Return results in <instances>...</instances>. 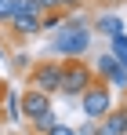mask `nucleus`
<instances>
[{
	"mask_svg": "<svg viewBox=\"0 0 127 135\" xmlns=\"http://www.w3.org/2000/svg\"><path fill=\"white\" fill-rule=\"evenodd\" d=\"M91 44H94V29L91 26H73V22H65L62 29H55L51 40H47V47H51L55 59H87Z\"/></svg>",
	"mask_w": 127,
	"mask_h": 135,
	"instance_id": "obj_1",
	"label": "nucleus"
},
{
	"mask_svg": "<svg viewBox=\"0 0 127 135\" xmlns=\"http://www.w3.org/2000/svg\"><path fill=\"white\" fill-rule=\"evenodd\" d=\"M94 80V69L87 66V59H62V84H58V95L65 102H76L80 91Z\"/></svg>",
	"mask_w": 127,
	"mask_h": 135,
	"instance_id": "obj_2",
	"label": "nucleus"
},
{
	"mask_svg": "<svg viewBox=\"0 0 127 135\" xmlns=\"http://www.w3.org/2000/svg\"><path fill=\"white\" fill-rule=\"evenodd\" d=\"M76 102H80V113H84V117L102 120V117L113 110V102H116V91L109 88L105 80H98V77H94V80L80 91V99H76Z\"/></svg>",
	"mask_w": 127,
	"mask_h": 135,
	"instance_id": "obj_3",
	"label": "nucleus"
},
{
	"mask_svg": "<svg viewBox=\"0 0 127 135\" xmlns=\"http://www.w3.org/2000/svg\"><path fill=\"white\" fill-rule=\"evenodd\" d=\"M29 88L47 91L51 99L58 95V84H62V59H44V62H33L29 66Z\"/></svg>",
	"mask_w": 127,
	"mask_h": 135,
	"instance_id": "obj_4",
	"label": "nucleus"
},
{
	"mask_svg": "<svg viewBox=\"0 0 127 135\" xmlns=\"http://www.w3.org/2000/svg\"><path fill=\"white\" fill-rule=\"evenodd\" d=\"M91 69H94V77H98V80H105L113 91H127V66H120L109 51H98Z\"/></svg>",
	"mask_w": 127,
	"mask_h": 135,
	"instance_id": "obj_5",
	"label": "nucleus"
},
{
	"mask_svg": "<svg viewBox=\"0 0 127 135\" xmlns=\"http://www.w3.org/2000/svg\"><path fill=\"white\" fill-rule=\"evenodd\" d=\"M91 29H94L98 37H105V40H109V37L124 33V29H127V22L116 15V11H113V7H98V11L91 15Z\"/></svg>",
	"mask_w": 127,
	"mask_h": 135,
	"instance_id": "obj_6",
	"label": "nucleus"
},
{
	"mask_svg": "<svg viewBox=\"0 0 127 135\" xmlns=\"http://www.w3.org/2000/svg\"><path fill=\"white\" fill-rule=\"evenodd\" d=\"M51 106H55V102H51L47 91H36V88H25V91H22V113H25V120L40 117V113L51 110Z\"/></svg>",
	"mask_w": 127,
	"mask_h": 135,
	"instance_id": "obj_7",
	"label": "nucleus"
},
{
	"mask_svg": "<svg viewBox=\"0 0 127 135\" xmlns=\"http://www.w3.org/2000/svg\"><path fill=\"white\" fill-rule=\"evenodd\" d=\"M0 110L7 117V124H22L25 113H22V95L15 88H0Z\"/></svg>",
	"mask_w": 127,
	"mask_h": 135,
	"instance_id": "obj_8",
	"label": "nucleus"
},
{
	"mask_svg": "<svg viewBox=\"0 0 127 135\" xmlns=\"http://www.w3.org/2000/svg\"><path fill=\"white\" fill-rule=\"evenodd\" d=\"M7 26H11V33L22 37V40H33V37H40V33H44L40 18H33V15H11Z\"/></svg>",
	"mask_w": 127,
	"mask_h": 135,
	"instance_id": "obj_9",
	"label": "nucleus"
},
{
	"mask_svg": "<svg viewBox=\"0 0 127 135\" xmlns=\"http://www.w3.org/2000/svg\"><path fill=\"white\" fill-rule=\"evenodd\" d=\"M102 124H105L113 135H127V106H120V102H113V110L102 117Z\"/></svg>",
	"mask_w": 127,
	"mask_h": 135,
	"instance_id": "obj_10",
	"label": "nucleus"
},
{
	"mask_svg": "<svg viewBox=\"0 0 127 135\" xmlns=\"http://www.w3.org/2000/svg\"><path fill=\"white\" fill-rule=\"evenodd\" d=\"M105 51L120 62V66H127V29L116 33V37H109V40H105Z\"/></svg>",
	"mask_w": 127,
	"mask_h": 135,
	"instance_id": "obj_11",
	"label": "nucleus"
},
{
	"mask_svg": "<svg viewBox=\"0 0 127 135\" xmlns=\"http://www.w3.org/2000/svg\"><path fill=\"white\" fill-rule=\"evenodd\" d=\"M55 120H58V117H55V106H51V110H44L40 117H33V120H29V128H33V135H44Z\"/></svg>",
	"mask_w": 127,
	"mask_h": 135,
	"instance_id": "obj_12",
	"label": "nucleus"
},
{
	"mask_svg": "<svg viewBox=\"0 0 127 135\" xmlns=\"http://www.w3.org/2000/svg\"><path fill=\"white\" fill-rule=\"evenodd\" d=\"M11 15H33V18H44L40 0H15V11Z\"/></svg>",
	"mask_w": 127,
	"mask_h": 135,
	"instance_id": "obj_13",
	"label": "nucleus"
},
{
	"mask_svg": "<svg viewBox=\"0 0 127 135\" xmlns=\"http://www.w3.org/2000/svg\"><path fill=\"white\" fill-rule=\"evenodd\" d=\"M44 135H76V128H69V124H62V120H55Z\"/></svg>",
	"mask_w": 127,
	"mask_h": 135,
	"instance_id": "obj_14",
	"label": "nucleus"
},
{
	"mask_svg": "<svg viewBox=\"0 0 127 135\" xmlns=\"http://www.w3.org/2000/svg\"><path fill=\"white\" fill-rule=\"evenodd\" d=\"M11 11H15V0H0V22H7Z\"/></svg>",
	"mask_w": 127,
	"mask_h": 135,
	"instance_id": "obj_15",
	"label": "nucleus"
},
{
	"mask_svg": "<svg viewBox=\"0 0 127 135\" xmlns=\"http://www.w3.org/2000/svg\"><path fill=\"white\" fill-rule=\"evenodd\" d=\"M11 66H15V69H29V66H33V62H29L25 55H15V59H11Z\"/></svg>",
	"mask_w": 127,
	"mask_h": 135,
	"instance_id": "obj_16",
	"label": "nucleus"
},
{
	"mask_svg": "<svg viewBox=\"0 0 127 135\" xmlns=\"http://www.w3.org/2000/svg\"><path fill=\"white\" fill-rule=\"evenodd\" d=\"M94 124H98V120L87 117V124H80V132H76V135H94Z\"/></svg>",
	"mask_w": 127,
	"mask_h": 135,
	"instance_id": "obj_17",
	"label": "nucleus"
},
{
	"mask_svg": "<svg viewBox=\"0 0 127 135\" xmlns=\"http://www.w3.org/2000/svg\"><path fill=\"white\" fill-rule=\"evenodd\" d=\"M94 135H113V132H109L105 124H102V120H98V124H94Z\"/></svg>",
	"mask_w": 127,
	"mask_h": 135,
	"instance_id": "obj_18",
	"label": "nucleus"
},
{
	"mask_svg": "<svg viewBox=\"0 0 127 135\" xmlns=\"http://www.w3.org/2000/svg\"><path fill=\"white\" fill-rule=\"evenodd\" d=\"M94 4H102V7H116V4H124V0H94Z\"/></svg>",
	"mask_w": 127,
	"mask_h": 135,
	"instance_id": "obj_19",
	"label": "nucleus"
},
{
	"mask_svg": "<svg viewBox=\"0 0 127 135\" xmlns=\"http://www.w3.org/2000/svg\"><path fill=\"white\" fill-rule=\"evenodd\" d=\"M0 59H7V47H4V40H0Z\"/></svg>",
	"mask_w": 127,
	"mask_h": 135,
	"instance_id": "obj_20",
	"label": "nucleus"
},
{
	"mask_svg": "<svg viewBox=\"0 0 127 135\" xmlns=\"http://www.w3.org/2000/svg\"><path fill=\"white\" fill-rule=\"evenodd\" d=\"M120 106H127V91H124V102H120Z\"/></svg>",
	"mask_w": 127,
	"mask_h": 135,
	"instance_id": "obj_21",
	"label": "nucleus"
},
{
	"mask_svg": "<svg viewBox=\"0 0 127 135\" xmlns=\"http://www.w3.org/2000/svg\"><path fill=\"white\" fill-rule=\"evenodd\" d=\"M0 135H11V132H0Z\"/></svg>",
	"mask_w": 127,
	"mask_h": 135,
	"instance_id": "obj_22",
	"label": "nucleus"
},
{
	"mask_svg": "<svg viewBox=\"0 0 127 135\" xmlns=\"http://www.w3.org/2000/svg\"><path fill=\"white\" fill-rule=\"evenodd\" d=\"M0 88H4V84H0Z\"/></svg>",
	"mask_w": 127,
	"mask_h": 135,
	"instance_id": "obj_23",
	"label": "nucleus"
},
{
	"mask_svg": "<svg viewBox=\"0 0 127 135\" xmlns=\"http://www.w3.org/2000/svg\"><path fill=\"white\" fill-rule=\"evenodd\" d=\"M0 132H4V128H0Z\"/></svg>",
	"mask_w": 127,
	"mask_h": 135,
	"instance_id": "obj_24",
	"label": "nucleus"
}]
</instances>
